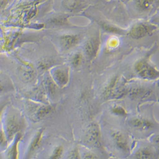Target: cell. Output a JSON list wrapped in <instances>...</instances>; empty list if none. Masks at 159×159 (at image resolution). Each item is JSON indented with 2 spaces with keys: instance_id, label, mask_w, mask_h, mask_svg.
<instances>
[{
  "instance_id": "1",
  "label": "cell",
  "mask_w": 159,
  "mask_h": 159,
  "mask_svg": "<svg viewBox=\"0 0 159 159\" xmlns=\"http://www.w3.org/2000/svg\"><path fill=\"white\" fill-rule=\"evenodd\" d=\"M2 126L9 143L25 129V121L21 113L12 107H7L3 112Z\"/></svg>"
},
{
  "instance_id": "2",
  "label": "cell",
  "mask_w": 159,
  "mask_h": 159,
  "mask_svg": "<svg viewBox=\"0 0 159 159\" xmlns=\"http://www.w3.org/2000/svg\"><path fill=\"white\" fill-rule=\"evenodd\" d=\"M83 143L87 147L99 148L101 146V131L98 122L90 123L84 130Z\"/></svg>"
},
{
  "instance_id": "3",
  "label": "cell",
  "mask_w": 159,
  "mask_h": 159,
  "mask_svg": "<svg viewBox=\"0 0 159 159\" xmlns=\"http://www.w3.org/2000/svg\"><path fill=\"white\" fill-rule=\"evenodd\" d=\"M127 93L128 90L124 80L118 76H115L111 80L109 84L106 87L104 96L108 99H119Z\"/></svg>"
},
{
  "instance_id": "4",
  "label": "cell",
  "mask_w": 159,
  "mask_h": 159,
  "mask_svg": "<svg viewBox=\"0 0 159 159\" xmlns=\"http://www.w3.org/2000/svg\"><path fill=\"white\" fill-rule=\"evenodd\" d=\"M31 118L34 122L41 121L54 112L55 107L47 104L34 102V104L28 107Z\"/></svg>"
},
{
  "instance_id": "5",
  "label": "cell",
  "mask_w": 159,
  "mask_h": 159,
  "mask_svg": "<svg viewBox=\"0 0 159 159\" xmlns=\"http://www.w3.org/2000/svg\"><path fill=\"white\" fill-rule=\"evenodd\" d=\"M134 69L139 77L148 80H155L159 75L158 71L145 60L139 61L136 64Z\"/></svg>"
},
{
  "instance_id": "6",
  "label": "cell",
  "mask_w": 159,
  "mask_h": 159,
  "mask_svg": "<svg viewBox=\"0 0 159 159\" xmlns=\"http://www.w3.org/2000/svg\"><path fill=\"white\" fill-rule=\"evenodd\" d=\"M44 134V129H39L34 134L26 150L24 159H31L41 147Z\"/></svg>"
},
{
  "instance_id": "7",
  "label": "cell",
  "mask_w": 159,
  "mask_h": 159,
  "mask_svg": "<svg viewBox=\"0 0 159 159\" xmlns=\"http://www.w3.org/2000/svg\"><path fill=\"white\" fill-rule=\"evenodd\" d=\"M51 78L57 86L64 87L69 82V69L66 67H57L52 69Z\"/></svg>"
},
{
  "instance_id": "8",
  "label": "cell",
  "mask_w": 159,
  "mask_h": 159,
  "mask_svg": "<svg viewBox=\"0 0 159 159\" xmlns=\"http://www.w3.org/2000/svg\"><path fill=\"white\" fill-rule=\"evenodd\" d=\"M111 138L116 148L125 153H128L130 150L129 142L125 134L120 130H115L111 132Z\"/></svg>"
},
{
  "instance_id": "9",
  "label": "cell",
  "mask_w": 159,
  "mask_h": 159,
  "mask_svg": "<svg viewBox=\"0 0 159 159\" xmlns=\"http://www.w3.org/2000/svg\"><path fill=\"white\" fill-rule=\"evenodd\" d=\"M22 138V133H19L9 143L7 148L2 152L3 159H19V146Z\"/></svg>"
},
{
  "instance_id": "10",
  "label": "cell",
  "mask_w": 159,
  "mask_h": 159,
  "mask_svg": "<svg viewBox=\"0 0 159 159\" xmlns=\"http://www.w3.org/2000/svg\"><path fill=\"white\" fill-rule=\"evenodd\" d=\"M129 126L141 131H147L153 128L154 124L147 118L143 117H134L128 122Z\"/></svg>"
},
{
  "instance_id": "11",
  "label": "cell",
  "mask_w": 159,
  "mask_h": 159,
  "mask_svg": "<svg viewBox=\"0 0 159 159\" xmlns=\"http://www.w3.org/2000/svg\"><path fill=\"white\" fill-rule=\"evenodd\" d=\"M99 48V41L97 38H92L87 42L85 45V52L90 58L96 56Z\"/></svg>"
},
{
  "instance_id": "12",
  "label": "cell",
  "mask_w": 159,
  "mask_h": 159,
  "mask_svg": "<svg viewBox=\"0 0 159 159\" xmlns=\"http://www.w3.org/2000/svg\"><path fill=\"white\" fill-rule=\"evenodd\" d=\"M156 153L151 148L143 147L136 151L134 153V159H155Z\"/></svg>"
},
{
  "instance_id": "13",
  "label": "cell",
  "mask_w": 159,
  "mask_h": 159,
  "mask_svg": "<svg viewBox=\"0 0 159 159\" xmlns=\"http://www.w3.org/2000/svg\"><path fill=\"white\" fill-rule=\"evenodd\" d=\"M148 28L147 25L144 24H139L135 25L130 30L129 32V35L132 38L138 39L144 37L148 34Z\"/></svg>"
},
{
  "instance_id": "14",
  "label": "cell",
  "mask_w": 159,
  "mask_h": 159,
  "mask_svg": "<svg viewBox=\"0 0 159 159\" xmlns=\"http://www.w3.org/2000/svg\"><path fill=\"white\" fill-rule=\"evenodd\" d=\"M79 38L77 35L74 34H66L60 38V43L62 47L68 50L70 49L78 42Z\"/></svg>"
},
{
  "instance_id": "15",
  "label": "cell",
  "mask_w": 159,
  "mask_h": 159,
  "mask_svg": "<svg viewBox=\"0 0 159 159\" xmlns=\"http://www.w3.org/2000/svg\"><path fill=\"white\" fill-rule=\"evenodd\" d=\"M12 89L13 85L8 77L0 73V96L10 92Z\"/></svg>"
},
{
  "instance_id": "16",
  "label": "cell",
  "mask_w": 159,
  "mask_h": 159,
  "mask_svg": "<svg viewBox=\"0 0 159 159\" xmlns=\"http://www.w3.org/2000/svg\"><path fill=\"white\" fill-rule=\"evenodd\" d=\"M20 75L24 81L29 82L34 78L35 71L31 66H24L20 70Z\"/></svg>"
},
{
  "instance_id": "17",
  "label": "cell",
  "mask_w": 159,
  "mask_h": 159,
  "mask_svg": "<svg viewBox=\"0 0 159 159\" xmlns=\"http://www.w3.org/2000/svg\"><path fill=\"white\" fill-rule=\"evenodd\" d=\"M56 84L51 77H47L45 80V87L47 93L50 96H54L56 89Z\"/></svg>"
},
{
  "instance_id": "18",
  "label": "cell",
  "mask_w": 159,
  "mask_h": 159,
  "mask_svg": "<svg viewBox=\"0 0 159 159\" xmlns=\"http://www.w3.org/2000/svg\"><path fill=\"white\" fill-rule=\"evenodd\" d=\"M84 0H64L63 5L68 10H74L82 5Z\"/></svg>"
},
{
  "instance_id": "19",
  "label": "cell",
  "mask_w": 159,
  "mask_h": 159,
  "mask_svg": "<svg viewBox=\"0 0 159 159\" xmlns=\"http://www.w3.org/2000/svg\"><path fill=\"white\" fill-rule=\"evenodd\" d=\"M9 144V141L5 134V132L2 127L0 126V152L2 153L5 150Z\"/></svg>"
},
{
  "instance_id": "20",
  "label": "cell",
  "mask_w": 159,
  "mask_h": 159,
  "mask_svg": "<svg viewBox=\"0 0 159 159\" xmlns=\"http://www.w3.org/2000/svg\"><path fill=\"white\" fill-rule=\"evenodd\" d=\"M64 153V150L62 146L58 145L52 150L49 159H62Z\"/></svg>"
},
{
  "instance_id": "21",
  "label": "cell",
  "mask_w": 159,
  "mask_h": 159,
  "mask_svg": "<svg viewBox=\"0 0 159 159\" xmlns=\"http://www.w3.org/2000/svg\"><path fill=\"white\" fill-rule=\"evenodd\" d=\"M110 110L113 114L118 116H125L127 115L126 110L124 109V108L120 107V106H113V107H111Z\"/></svg>"
},
{
  "instance_id": "22",
  "label": "cell",
  "mask_w": 159,
  "mask_h": 159,
  "mask_svg": "<svg viewBox=\"0 0 159 159\" xmlns=\"http://www.w3.org/2000/svg\"><path fill=\"white\" fill-rule=\"evenodd\" d=\"M152 0H138L137 5L143 10H148L152 5Z\"/></svg>"
},
{
  "instance_id": "23",
  "label": "cell",
  "mask_w": 159,
  "mask_h": 159,
  "mask_svg": "<svg viewBox=\"0 0 159 159\" xmlns=\"http://www.w3.org/2000/svg\"><path fill=\"white\" fill-rule=\"evenodd\" d=\"M66 159H81V154L76 147L72 148L68 153Z\"/></svg>"
},
{
  "instance_id": "24",
  "label": "cell",
  "mask_w": 159,
  "mask_h": 159,
  "mask_svg": "<svg viewBox=\"0 0 159 159\" xmlns=\"http://www.w3.org/2000/svg\"><path fill=\"white\" fill-rule=\"evenodd\" d=\"M82 62V56L80 54H76L74 55L71 59V64L74 67H78Z\"/></svg>"
},
{
  "instance_id": "25",
  "label": "cell",
  "mask_w": 159,
  "mask_h": 159,
  "mask_svg": "<svg viewBox=\"0 0 159 159\" xmlns=\"http://www.w3.org/2000/svg\"><path fill=\"white\" fill-rule=\"evenodd\" d=\"M81 159H99V158L93 152H85L81 154Z\"/></svg>"
},
{
  "instance_id": "26",
  "label": "cell",
  "mask_w": 159,
  "mask_h": 159,
  "mask_svg": "<svg viewBox=\"0 0 159 159\" xmlns=\"http://www.w3.org/2000/svg\"><path fill=\"white\" fill-rule=\"evenodd\" d=\"M7 102H2L0 104V126L2 125V116L3 112L7 107Z\"/></svg>"
},
{
  "instance_id": "27",
  "label": "cell",
  "mask_w": 159,
  "mask_h": 159,
  "mask_svg": "<svg viewBox=\"0 0 159 159\" xmlns=\"http://www.w3.org/2000/svg\"><path fill=\"white\" fill-rule=\"evenodd\" d=\"M6 1H8V0H6Z\"/></svg>"
}]
</instances>
